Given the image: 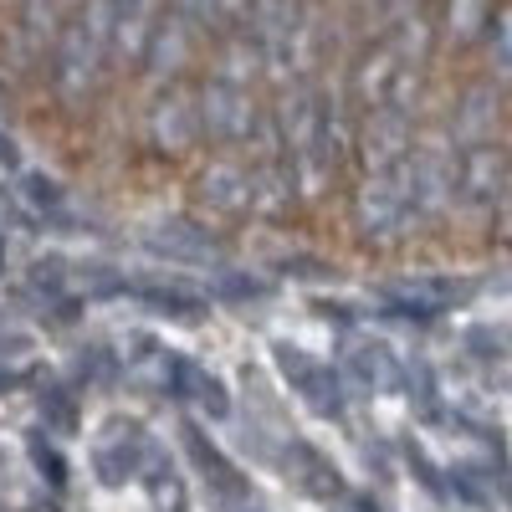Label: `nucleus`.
Instances as JSON below:
<instances>
[{"instance_id": "f257e3e1", "label": "nucleus", "mask_w": 512, "mask_h": 512, "mask_svg": "<svg viewBox=\"0 0 512 512\" xmlns=\"http://www.w3.org/2000/svg\"><path fill=\"white\" fill-rule=\"evenodd\" d=\"M277 369L313 400V410L338 415L344 410V395H338V374H328V364H318L313 354H303L297 344H277Z\"/></svg>"}, {"instance_id": "f03ea898", "label": "nucleus", "mask_w": 512, "mask_h": 512, "mask_svg": "<svg viewBox=\"0 0 512 512\" xmlns=\"http://www.w3.org/2000/svg\"><path fill=\"white\" fill-rule=\"evenodd\" d=\"M175 390H180L185 400L205 405L216 420L231 410V400H226V390H221V379L210 374V369H200V364H175Z\"/></svg>"}, {"instance_id": "7ed1b4c3", "label": "nucleus", "mask_w": 512, "mask_h": 512, "mask_svg": "<svg viewBox=\"0 0 512 512\" xmlns=\"http://www.w3.org/2000/svg\"><path fill=\"white\" fill-rule=\"evenodd\" d=\"M185 446H190V456H195V466H205V477H210V487H221V492H241V477H236V466L231 461H221V451L210 446L195 425H185Z\"/></svg>"}, {"instance_id": "20e7f679", "label": "nucleus", "mask_w": 512, "mask_h": 512, "mask_svg": "<svg viewBox=\"0 0 512 512\" xmlns=\"http://www.w3.org/2000/svg\"><path fill=\"white\" fill-rule=\"evenodd\" d=\"M36 461H47V477H52V482H57V487H62V482H67V472H62V461H57V456H52V451H47V446H41V441H36Z\"/></svg>"}, {"instance_id": "39448f33", "label": "nucleus", "mask_w": 512, "mask_h": 512, "mask_svg": "<svg viewBox=\"0 0 512 512\" xmlns=\"http://www.w3.org/2000/svg\"><path fill=\"white\" fill-rule=\"evenodd\" d=\"M0 267H6V241H0Z\"/></svg>"}]
</instances>
